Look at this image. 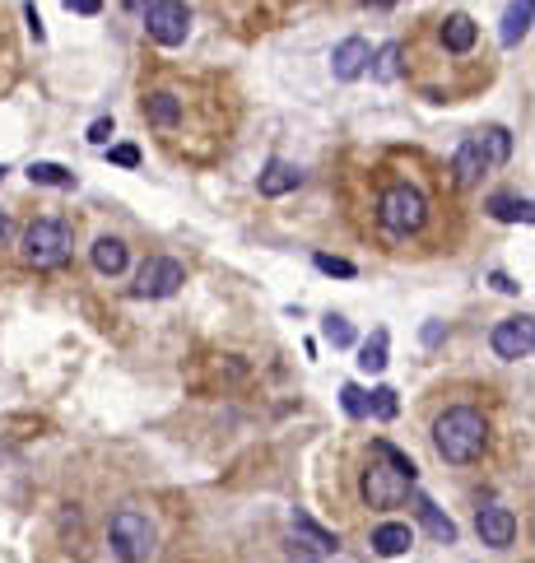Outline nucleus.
Masks as SVG:
<instances>
[{"instance_id":"1","label":"nucleus","mask_w":535,"mask_h":563,"mask_svg":"<svg viewBox=\"0 0 535 563\" xmlns=\"http://www.w3.org/2000/svg\"><path fill=\"white\" fill-rule=\"evenodd\" d=\"M373 452L377 461L363 470V503L368 508H401L419 480V466L405 452H396L391 443H377Z\"/></svg>"},{"instance_id":"2","label":"nucleus","mask_w":535,"mask_h":563,"mask_svg":"<svg viewBox=\"0 0 535 563\" xmlns=\"http://www.w3.org/2000/svg\"><path fill=\"white\" fill-rule=\"evenodd\" d=\"M484 443H489V424H484V415L470 410V405H452V410L433 424V447H438V456L452 461V466L480 461Z\"/></svg>"},{"instance_id":"3","label":"nucleus","mask_w":535,"mask_h":563,"mask_svg":"<svg viewBox=\"0 0 535 563\" xmlns=\"http://www.w3.org/2000/svg\"><path fill=\"white\" fill-rule=\"evenodd\" d=\"M508 154H512V140H508V131H503V126H489V131L466 135V140L456 145V154H452L456 187H475L489 168L508 163Z\"/></svg>"},{"instance_id":"4","label":"nucleus","mask_w":535,"mask_h":563,"mask_svg":"<svg viewBox=\"0 0 535 563\" xmlns=\"http://www.w3.org/2000/svg\"><path fill=\"white\" fill-rule=\"evenodd\" d=\"M107 545L121 563H149L154 559V522L140 508H121L107 526Z\"/></svg>"},{"instance_id":"5","label":"nucleus","mask_w":535,"mask_h":563,"mask_svg":"<svg viewBox=\"0 0 535 563\" xmlns=\"http://www.w3.org/2000/svg\"><path fill=\"white\" fill-rule=\"evenodd\" d=\"M377 219H382V228H387V233H396V238H405V233L424 228V219H428L424 191L410 187V182L387 187V191H382V201H377Z\"/></svg>"},{"instance_id":"6","label":"nucleus","mask_w":535,"mask_h":563,"mask_svg":"<svg viewBox=\"0 0 535 563\" xmlns=\"http://www.w3.org/2000/svg\"><path fill=\"white\" fill-rule=\"evenodd\" d=\"M70 228L61 224V219H38V224H28L24 233V261L28 266H38V270H52L61 266L70 256Z\"/></svg>"},{"instance_id":"7","label":"nucleus","mask_w":535,"mask_h":563,"mask_svg":"<svg viewBox=\"0 0 535 563\" xmlns=\"http://www.w3.org/2000/svg\"><path fill=\"white\" fill-rule=\"evenodd\" d=\"M145 33L159 42V47H182L191 33V10L182 0H154L145 10Z\"/></svg>"},{"instance_id":"8","label":"nucleus","mask_w":535,"mask_h":563,"mask_svg":"<svg viewBox=\"0 0 535 563\" xmlns=\"http://www.w3.org/2000/svg\"><path fill=\"white\" fill-rule=\"evenodd\" d=\"M187 284V270L173 256H149L145 270L135 275V298H173Z\"/></svg>"},{"instance_id":"9","label":"nucleus","mask_w":535,"mask_h":563,"mask_svg":"<svg viewBox=\"0 0 535 563\" xmlns=\"http://www.w3.org/2000/svg\"><path fill=\"white\" fill-rule=\"evenodd\" d=\"M489 345H494L498 359H508V363L526 359V354H531V345H535V322H531V317H508V322L494 326Z\"/></svg>"},{"instance_id":"10","label":"nucleus","mask_w":535,"mask_h":563,"mask_svg":"<svg viewBox=\"0 0 535 563\" xmlns=\"http://www.w3.org/2000/svg\"><path fill=\"white\" fill-rule=\"evenodd\" d=\"M475 531H480L484 545L508 550L512 540H517V517H512V508H503V503H489V508H480V517H475Z\"/></svg>"},{"instance_id":"11","label":"nucleus","mask_w":535,"mask_h":563,"mask_svg":"<svg viewBox=\"0 0 535 563\" xmlns=\"http://www.w3.org/2000/svg\"><path fill=\"white\" fill-rule=\"evenodd\" d=\"M368 56H373V52H368V42H363V38H345V42H340V47L331 52V75H335L340 84L359 80L363 70H368Z\"/></svg>"},{"instance_id":"12","label":"nucleus","mask_w":535,"mask_h":563,"mask_svg":"<svg viewBox=\"0 0 535 563\" xmlns=\"http://www.w3.org/2000/svg\"><path fill=\"white\" fill-rule=\"evenodd\" d=\"M256 187H261V196H289V191L303 187V173H298V163L270 159V163H266V173L256 177Z\"/></svg>"},{"instance_id":"13","label":"nucleus","mask_w":535,"mask_h":563,"mask_svg":"<svg viewBox=\"0 0 535 563\" xmlns=\"http://www.w3.org/2000/svg\"><path fill=\"white\" fill-rule=\"evenodd\" d=\"M410 494H415L419 522H424V531H428V536L438 540V545H452V540H456V522H452V517H442V512H438V503H433V498H428V494H419V489H410Z\"/></svg>"},{"instance_id":"14","label":"nucleus","mask_w":535,"mask_h":563,"mask_svg":"<svg viewBox=\"0 0 535 563\" xmlns=\"http://www.w3.org/2000/svg\"><path fill=\"white\" fill-rule=\"evenodd\" d=\"M410 545H415V531H410L405 522H382L373 531V550L382 554V559H401Z\"/></svg>"},{"instance_id":"15","label":"nucleus","mask_w":535,"mask_h":563,"mask_svg":"<svg viewBox=\"0 0 535 563\" xmlns=\"http://www.w3.org/2000/svg\"><path fill=\"white\" fill-rule=\"evenodd\" d=\"M126 261H131V252H126V242L121 238H98L94 242V270L98 275H121Z\"/></svg>"},{"instance_id":"16","label":"nucleus","mask_w":535,"mask_h":563,"mask_svg":"<svg viewBox=\"0 0 535 563\" xmlns=\"http://www.w3.org/2000/svg\"><path fill=\"white\" fill-rule=\"evenodd\" d=\"M387 349H391V331L387 326H377L373 336L363 340V349H359V368L363 373H382V368H387Z\"/></svg>"},{"instance_id":"17","label":"nucleus","mask_w":535,"mask_h":563,"mask_svg":"<svg viewBox=\"0 0 535 563\" xmlns=\"http://www.w3.org/2000/svg\"><path fill=\"white\" fill-rule=\"evenodd\" d=\"M442 47L456 56L470 52V47H475V19H470V14H452V19L442 24Z\"/></svg>"},{"instance_id":"18","label":"nucleus","mask_w":535,"mask_h":563,"mask_svg":"<svg viewBox=\"0 0 535 563\" xmlns=\"http://www.w3.org/2000/svg\"><path fill=\"white\" fill-rule=\"evenodd\" d=\"M489 215L498 224H531V201L526 196H489Z\"/></svg>"},{"instance_id":"19","label":"nucleus","mask_w":535,"mask_h":563,"mask_svg":"<svg viewBox=\"0 0 535 563\" xmlns=\"http://www.w3.org/2000/svg\"><path fill=\"white\" fill-rule=\"evenodd\" d=\"M145 117H149V126H159V131H168V126H173V121L182 117V108H177V94H149Z\"/></svg>"},{"instance_id":"20","label":"nucleus","mask_w":535,"mask_h":563,"mask_svg":"<svg viewBox=\"0 0 535 563\" xmlns=\"http://www.w3.org/2000/svg\"><path fill=\"white\" fill-rule=\"evenodd\" d=\"M368 70H373V80L391 84L396 75H401V42H387L377 56H368Z\"/></svg>"},{"instance_id":"21","label":"nucleus","mask_w":535,"mask_h":563,"mask_svg":"<svg viewBox=\"0 0 535 563\" xmlns=\"http://www.w3.org/2000/svg\"><path fill=\"white\" fill-rule=\"evenodd\" d=\"M526 33H531V5H526V0H517V5L503 14V42H508V47H517Z\"/></svg>"},{"instance_id":"22","label":"nucleus","mask_w":535,"mask_h":563,"mask_svg":"<svg viewBox=\"0 0 535 563\" xmlns=\"http://www.w3.org/2000/svg\"><path fill=\"white\" fill-rule=\"evenodd\" d=\"M294 531H298L303 540H308L312 550H321V554H331L335 545H340V540H335L331 531H326V526H317L312 517H303V512H294Z\"/></svg>"},{"instance_id":"23","label":"nucleus","mask_w":535,"mask_h":563,"mask_svg":"<svg viewBox=\"0 0 535 563\" xmlns=\"http://www.w3.org/2000/svg\"><path fill=\"white\" fill-rule=\"evenodd\" d=\"M28 177H33V187H75V173H66L61 163H33L28 168Z\"/></svg>"},{"instance_id":"24","label":"nucleus","mask_w":535,"mask_h":563,"mask_svg":"<svg viewBox=\"0 0 535 563\" xmlns=\"http://www.w3.org/2000/svg\"><path fill=\"white\" fill-rule=\"evenodd\" d=\"M321 336L331 340L335 349H349V345H354V326H349L345 317H335V312H331V317L321 322Z\"/></svg>"},{"instance_id":"25","label":"nucleus","mask_w":535,"mask_h":563,"mask_svg":"<svg viewBox=\"0 0 535 563\" xmlns=\"http://www.w3.org/2000/svg\"><path fill=\"white\" fill-rule=\"evenodd\" d=\"M396 410H401V401H396V391H391V387H377L373 396H368V415L396 419Z\"/></svg>"},{"instance_id":"26","label":"nucleus","mask_w":535,"mask_h":563,"mask_svg":"<svg viewBox=\"0 0 535 563\" xmlns=\"http://www.w3.org/2000/svg\"><path fill=\"white\" fill-rule=\"evenodd\" d=\"M340 405H345L349 419H363L368 415V391H359L354 382H345V387H340Z\"/></svg>"},{"instance_id":"27","label":"nucleus","mask_w":535,"mask_h":563,"mask_svg":"<svg viewBox=\"0 0 535 563\" xmlns=\"http://www.w3.org/2000/svg\"><path fill=\"white\" fill-rule=\"evenodd\" d=\"M317 270H321V275H340V280H354V266H349V261H340V256H326V252H317Z\"/></svg>"},{"instance_id":"28","label":"nucleus","mask_w":535,"mask_h":563,"mask_svg":"<svg viewBox=\"0 0 535 563\" xmlns=\"http://www.w3.org/2000/svg\"><path fill=\"white\" fill-rule=\"evenodd\" d=\"M112 163H117V168H140V149H135V145H117V149H112Z\"/></svg>"},{"instance_id":"29","label":"nucleus","mask_w":535,"mask_h":563,"mask_svg":"<svg viewBox=\"0 0 535 563\" xmlns=\"http://www.w3.org/2000/svg\"><path fill=\"white\" fill-rule=\"evenodd\" d=\"M107 140H112V117H98L89 126V145H107Z\"/></svg>"},{"instance_id":"30","label":"nucleus","mask_w":535,"mask_h":563,"mask_svg":"<svg viewBox=\"0 0 535 563\" xmlns=\"http://www.w3.org/2000/svg\"><path fill=\"white\" fill-rule=\"evenodd\" d=\"M24 14H28V33H33V38H47V33H42V14H38V5H24Z\"/></svg>"},{"instance_id":"31","label":"nucleus","mask_w":535,"mask_h":563,"mask_svg":"<svg viewBox=\"0 0 535 563\" xmlns=\"http://www.w3.org/2000/svg\"><path fill=\"white\" fill-rule=\"evenodd\" d=\"M66 10H75V14H98V10H103V0H66Z\"/></svg>"},{"instance_id":"32","label":"nucleus","mask_w":535,"mask_h":563,"mask_svg":"<svg viewBox=\"0 0 535 563\" xmlns=\"http://www.w3.org/2000/svg\"><path fill=\"white\" fill-rule=\"evenodd\" d=\"M489 284H494L498 294H517V284H512L508 275H503V270H494V275H489Z\"/></svg>"},{"instance_id":"33","label":"nucleus","mask_w":535,"mask_h":563,"mask_svg":"<svg viewBox=\"0 0 535 563\" xmlns=\"http://www.w3.org/2000/svg\"><path fill=\"white\" fill-rule=\"evenodd\" d=\"M438 340H442V322H428L424 326V345H438Z\"/></svg>"},{"instance_id":"34","label":"nucleus","mask_w":535,"mask_h":563,"mask_svg":"<svg viewBox=\"0 0 535 563\" xmlns=\"http://www.w3.org/2000/svg\"><path fill=\"white\" fill-rule=\"evenodd\" d=\"M149 5H154V0H126V10H135V14H145Z\"/></svg>"},{"instance_id":"35","label":"nucleus","mask_w":535,"mask_h":563,"mask_svg":"<svg viewBox=\"0 0 535 563\" xmlns=\"http://www.w3.org/2000/svg\"><path fill=\"white\" fill-rule=\"evenodd\" d=\"M5 233H10V219L0 215V242H5Z\"/></svg>"},{"instance_id":"36","label":"nucleus","mask_w":535,"mask_h":563,"mask_svg":"<svg viewBox=\"0 0 535 563\" xmlns=\"http://www.w3.org/2000/svg\"><path fill=\"white\" fill-rule=\"evenodd\" d=\"M0 182H5V168H0Z\"/></svg>"},{"instance_id":"37","label":"nucleus","mask_w":535,"mask_h":563,"mask_svg":"<svg viewBox=\"0 0 535 563\" xmlns=\"http://www.w3.org/2000/svg\"><path fill=\"white\" fill-rule=\"evenodd\" d=\"M526 5H531V0H526Z\"/></svg>"}]
</instances>
